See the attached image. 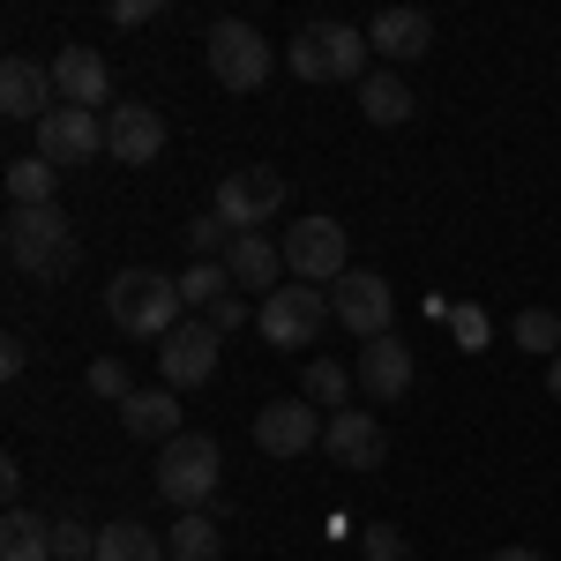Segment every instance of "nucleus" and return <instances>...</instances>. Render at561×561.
I'll return each instance as SVG.
<instances>
[{"instance_id": "nucleus-1", "label": "nucleus", "mask_w": 561, "mask_h": 561, "mask_svg": "<svg viewBox=\"0 0 561 561\" xmlns=\"http://www.w3.org/2000/svg\"><path fill=\"white\" fill-rule=\"evenodd\" d=\"M367 31H352L337 15H314L293 31V53H285V68L300 76V83H367L375 68H367Z\"/></svg>"}, {"instance_id": "nucleus-2", "label": "nucleus", "mask_w": 561, "mask_h": 561, "mask_svg": "<svg viewBox=\"0 0 561 561\" xmlns=\"http://www.w3.org/2000/svg\"><path fill=\"white\" fill-rule=\"evenodd\" d=\"M180 277L165 270H121L113 285H105V314H113V330H128V337H173L180 330Z\"/></svg>"}, {"instance_id": "nucleus-3", "label": "nucleus", "mask_w": 561, "mask_h": 561, "mask_svg": "<svg viewBox=\"0 0 561 561\" xmlns=\"http://www.w3.org/2000/svg\"><path fill=\"white\" fill-rule=\"evenodd\" d=\"M0 240H8V262H15L23 277H68L76 255H83V248H76V225H68L60 203H45V210H8Z\"/></svg>"}, {"instance_id": "nucleus-4", "label": "nucleus", "mask_w": 561, "mask_h": 561, "mask_svg": "<svg viewBox=\"0 0 561 561\" xmlns=\"http://www.w3.org/2000/svg\"><path fill=\"white\" fill-rule=\"evenodd\" d=\"M158 494L173 502L180 517L187 510H210V494L225 486V449H217L210 434H173L165 449H158Z\"/></svg>"}, {"instance_id": "nucleus-5", "label": "nucleus", "mask_w": 561, "mask_h": 561, "mask_svg": "<svg viewBox=\"0 0 561 561\" xmlns=\"http://www.w3.org/2000/svg\"><path fill=\"white\" fill-rule=\"evenodd\" d=\"M322 322H337V314H330V293H322V285H300V277H285L270 300H255V330L277 352H307L322 337Z\"/></svg>"}, {"instance_id": "nucleus-6", "label": "nucleus", "mask_w": 561, "mask_h": 561, "mask_svg": "<svg viewBox=\"0 0 561 561\" xmlns=\"http://www.w3.org/2000/svg\"><path fill=\"white\" fill-rule=\"evenodd\" d=\"M330 314L345 322V337L375 345V337H389V322H397V293H389L382 270H345L330 285Z\"/></svg>"}, {"instance_id": "nucleus-7", "label": "nucleus", "mask_w": 561, "mask_h": 561, "mask_svg": "<svg viewBox=\"0 0 561 561\" xmlns=\"http://www.w3.org/2000/svg\"><path fill=\"white\" fill-rule=\"evenodd\" d=\"M345 225L337 217H293L285 225V270L300 277V285H337L352 262H345Z\"/></svg>"}, {"instance_id": "nucleus-8", "label": "nucleus", "mask_w": 561, "mask_h": 561, "mask_svg": "<svg viewBox=\"0 0 561 561\" xmlns=\"http://www.w3.org/2000/svg\"><path fill=\"white\" fill-rule=\"evenodd\" d=\"M270 68H277V53H270V38H262L255 23H240V15L210 23V76L225 90H262Z\"/></svg>"}, {"instance_id": "nucleus-9", "label": "nucleus", "mask_w": 561, "mask_h": 561, "mask_svg": "<svg viewBox=\"0 0 561 561\" xmlns=\"http://www.w3.org/2000/svg\"><path fill=\"white\" fill-rule=\"evenodd\" d=\"M285 187H293V180L270 173V165H240V173L217 180V217L232 225V240H240V232H262L270 217L285 210Z\"/></svg>"}, {"instance_id": "nucleus-10", "label": "nucleus", "mask_w": 561, "mask_h": 561, "mask_svg": "<svg viewBox=\"0 0 561 561\" xmlns=\"http://www.w3.org/2000/svg\"><path fill=\"white\" fill-rule=\"evenodd\" d=\"M217 352H225V337H217L203 314H195V322H180L173 337L158 345V382H165V389H203L217 375Z\"/></svg>"}, {"instance_id": "nucleus-11", "label": "nucleus", "mask_w": 561, "mask_h": 561, "mask_svg": "<svg viewBox=\"0 0 561 561\" xmlns=\"http://www.w3.org/2000/svg\"><path fill=\"white\" fill-rule=\"evenodd\" d=\"M38 158L60 173V165H90V158H105V121L83 113V105H53L38 121Z\"/></svg>"}, {"instance_id": "nucleus-12", "label": "nucleus", "mask_w": 561, "mask_h": 561, "mask_svg": "<svg viewBox=\"0 0 561 561\" xmlns=\"http://www.w3.org/2000/svg\"><path fill=\"white\" fill-rule=\"evenodd\" d=\"M322 412L307 404V397H277V404H262L255 412V449H270V457H307L314 442H322Z\"/></svg>"}, {"instance_id": "nucleus-13", "label": "nucleus", "mask_w": 561, "mask_h": 561, "mask_svg": "<svg viewBox=\"0 0 561 561\" xmlns=\"http://www.w3.org/2000/svg\"><path fill=\"white\" fill-rule=\"evenodd\" d=\"M322 449L345 465V472H382L389 465V434H382V420L375 412H330V427H322Z\"/></svg>"}, {"instance_id": "nucleus-14", "label": "nucleus", "mask_w": 561, "mask_h": 561, "mask_svg": "<svg viewBox=\"0 0 561 561\" xmlns=\"http://www.w3.org/2000/svg\"><path fill=\"white\" fill-rule=\"evenodd\" d=\"M158 150H165V121H158L150 105H135V98H128V105L105 113V158H121V165H150Z\"/></svg>"}, {"instance_id": "nucleus-15", "label": "nucleus", "mask_w": 561, "mask_h": 561, "mask_svg": "<svg viewBox=\"0 0 561 561\" xmlns=\"http://www.w3.org/2000/svg\"><path fill=\"white\" fill-rule=\"evenodd\" d=\"M367 45H375V60H397V76H404V60H420L434 45V15L427 8H382L367 23Z\"/></svg>"}, {"instance_id": "nucleus-16", "label": "nucleus", "mask_w": 561, "mask_h": 561, "mask_svg": "<svg viewBox=\"0 0 561 561\" xmlns=\"http://www.w3.org/2000/svg\"><path fill=\"white\" fill-rule=\"evenodd\" d=\"M53 105H60L53 68H38V60H8V68H0V113H8V121H31V128H38Z\"/></svg>"}, {"instance_id": "nucleus-17", "label": "nucleus", "mask_w": 561, "mask_h": 561, "mask_svg": "<svg viewBox=\"0 0 561 561\" xmlns=\"http://www.w3.org/2000/svg\"><path fill=\"white\" fill-rule=\"evenodd\" d=\"M53 90H60V105H83V113H98V105L113 98V68H105L90 45H68V53L53 60Z\"/></svg>"}, {"instance_id": "nucleus-18", "label": "nucleus", "mask_w": 561, "mask_h": 561, "mask_svg": "<svg viewBox=\"0 0 561 561\" xmlns=\"http://www.w3.org/2000/svg\"><path fill=\"white\" fill-rule=\"evenodd\" d=\"M359 389L375 397V404H397L404 389H412V352H404V337H375V345H359Z\"/></svg>"}, {"instance_id": "nucleus-19", "label": "nucleus", "mask_w": 561, "mask_h": 561, "mask_svg": "<svg viewBox=\"0 0 561 561\" xmlns=\"http://www.w3.org/2000/svg\"><path fill=\"white\" fill-rule=\"evenodd\" d=\"M225 270H232V285H240V293H262V300H270V293L285 285V248H277V240H262V232H240V240L225 248Z\"/></svg>"}, {"instance_id": "nucleus-20", "label": "nucleus", "mask_w": 561, "mask_h": 561, "mask_svg": "<svg viewBox=\"0 0 561 561\" xmlns=\"http://www.w3.org/2000/svg\"><path fill=\"white\" fill-rule=\"evenodd\" d=\"M121 427L135 434V442H158V449H165V442H173V434H187L180 427V389H135L128 404H121Z\"/></svg>"}, {"instance_id": "nucleus-21", "label": "nucleus", "mask_w": 561, "mask_h": 561, "mask_svg": "<svg viewBox=\"0 0 561 561\" xmlns=\"http://www.w3.org/2000/svg\"><path fill=\"white\" fill-rule=\"evenodd\" d=\"M359 113H367L375 128H404L420 105H412V83H404L397 68H375V76L359 83Z\"/></svg>"}, {"instance_id": "nucleus-22", "label": "nucleus", "mask_w": 561, "mask_h": 561, "mask_svg": "<svg viewBox=\"0 0 561 561\" xmlns=\"http://www.w3.org/2000/svg\"><path fill=\"white\" fill-rule=\"evenodd\" d=\"M217 554H225V524L210 510H187L165 524V561H217Z\"/></svg>"}, {"instance_id": "nucleus-23", "label": "nucleus", "mask_w": 561, "mask_h": 561, "mask_svg": "<svg viewBox=\"0 0 561 561\" xmlns=\"http://www.w3.org/2000/svg\"><path fill=\"white\" fill-rule=\"evenodd\" d=\"M0 561H53V524L31 510H8L0 517Z\"/></svg>"}, {"instance_id": "nucleus-24", "label": "nucleus", "mask_w": 561, "mask_h": 561, "mask_svg": "<svg viewBox=\"0 0 561 561\" xmlns=\"http://www.w3.org/2000/svg\"><path fill=\"white\" fill-rule=\"evenodd\" d=\"M352 382H359V375H352L345 359H307V389H300V397L322 412V420H330V412H352V404H345Z\"/></svg>"}, {"instance_id": "nucleus-25", "label": "nucleus", "mask_w": 561, "mask_h": 561, "mask_svg": "<svg viewBox=\"0 0 561 561\" xmlns=\"http://www.w3.org/2000/svg\"><path fill=\"white\" fill-rule=\"evenodd\" d=\"M90 561H165V539L121 517V524H105V531H98V554H90Z\"/></svg>"}, {"instance_id": "nucleus-26", "label": "nucleus", "mask_w": 561, "mask_h": 561, "mask_svg": "<svg viewBox=\"0 0 561 561\" xmlns=\"http://www.w3.org/2000/svg\"><path fill=\"white\" fill-rule=\"evenodd\" d=\"M180 300L195 307V314H217V307L232 300V270H225V262H195V270H180Z\"/></svg>"}, {"instance_id": "nucleus-27", "label": "nucleus", "mask_w": 561, "mask_h": 561, "mask_svg": "<svg viewBox=\"0 0 561 561\" xmlns=\"http://www.w3.org/2000/svg\"><path fill=\"white\" fill-rule=\"evenodd\" d=\"M8 195H15V210H45L53 203V165L45 158H15L8 165Z\"/></svg>"}, {"instance_id": "nucleus-28", "label": "nucleus", "mask_w": 561, "mask_h": 561, "mask_svg": "<svg viewBox=\"0 0 561 561\" xmlns=\"http://www.w3.org/2000/svg\"><path fill=\"white\" fill-rule=\"evenodd\" d=\"M510 337H517L524 352H547V359H554V352H561V314H547V307H524L517 322H510Z\"/></svg>"}, {"instance_id": "nucleus-29", "label": "nucleus", "mask_w": 561, "mask_h": 561, "mask_svg": "<svg viewBox=\"0 0 561 561\" xmlns=\"http://www.w3.org/2000/svg\"><path fill=\"white\" fill-rule=\"evenodd\" d=\"M98 554V531L83 517H53V561H90Z\"/></svg>"}, {"instance_id": "nucleus-30", "label": "nucleus", "mask_w": 561, "mask_h": 561, "mask_svg": "<svg viewBox=\"0 0 561 561\" xmlns=\"http://www.w3.org/2000/svg\"><path fill=\"white\" fill-rule=\"evenodd\" d=\"M225 232H232V225H225V217H195V225H187V248H195V262H217L225 255V248H232V240H225Z\"/></svg>"}, {"instance_id": "nucleus-31", "label": "nucleus", "mask_w": 561, "mask_h": 561, "mask_svg": "<svg viewBox=\"0 0 561 561\" xmlns=\"http://www.w3.org/2000/svg\"><path fill=\"white\" fill-rule=\"evenodd\" d=\"M359 547H367V561H412V539H404L397 524H367Z\"/></svg>"}, {"instance_id": "nucleus-32", "label": "nucleus", "mask_w": 561, "mask_h": 561, "mask_svg": "<svg viewBox=\"0 0 561 561\" xmlns=\"http://www.w3.org/2000/svg\"><path fill=\"white\" fill-rule=\"evenodd\" d=\"M83 382L98 389V397H113V404H128V397H135V382H128V367H121V359H90Z\"/></svg>"}, {"instance_id": "nucleus-33", "label": "nucleus", "mask_w": 561, "mask_h": 561, "mask_svg": "<svg viewBox=\"0 0 561 561\" xmlns=\"http://www.w3.org/2000/svg\"><path fill=\"white\" fill-rule=\"evenodd\" d=\"M158 8H165V0H113V23H121V31H142Z\"/></svg>"}, {"instance_id": "nucleus-34", "label": "nucleus", "mask_w": 561, "mask_h": 561, "mask_svg": "<svg viewBox=\"0 0 561 561\" xmlns=\"http://www.w3.org/2000/svg\"><path fill=\"white\" fill-rule=\"evenodd\" d=\"M248 314H255V307H248V300H225V307H217V314H203V322H210L217 337H232V330H240Z\"/></svg>"}, {"instance_id": "nucleus-35", "label": "nucleus", "mask_w": 561, "mask_h": 561, "mask_svg": "<svg viewBox=\"0 0 561 561\" xmlns=\"http://www.w3.org/2000/svg\"><path fill=\"white\" fill-rule=\"evenodd\" d=\"M23 367H31V345H23V337H8V345H0V375H8V382H15V375H23Z\"/></svg>"}, {"instance_id": "nucleus-36", "label": "nucleus", "mask_w": 561, "mask_h": 561, "mask_svg": "<svg viewBox=\"0 0 561 561\" xmlns=\"http://www.w3.org/2000/svg\"><path fill=\"white\" fill-rule=\"evenodd\" d=\"M486 561H539V554H531V547H494Z\"/></svg>"}, {"instance_id": "nucleus-37", "label": "nucleus", "mask_w": 561, "mask_h": 561, "mask_svg": "<svg viewBox=\"0 0 561 561\" xmlns=\"http://www.w3.org/2000/svg\"><path fill=\"white\" fill-rule=\"evenodd\" d=\"M547 389H554V404H561V352L547 359Z\"/></svg>"}]
</instances>
